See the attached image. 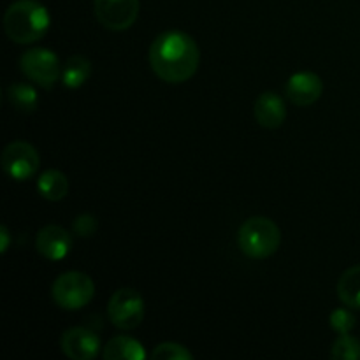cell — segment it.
<instances>
[{
    "label": "cell",
    "instance_id": "cell-14",
    "mask_svg": "<svg viewBox=\"0 0 360 360\" xmlns=\"http://www.w3.org/2000/svg\"><path fill=\"white\" fill-rule=\"evenodd\" d=\"M69 188V178L58 169H48L37 178L39 193L46 200H51V202H58V200L65 199Z\"/></svg>",
    "mask_w": 360,
    "mask_h": 360
},
{
    "label": "cell",
    "instance_id": "cell-9",
    "mask_svg": "<svg viewBox=\"0 0 360 360\" xmlns=\"http://www.w3.org/2000/svg\"><path fill=\"white\" fill-rule=\"evenodd\" d=\"M60 348L72 360H94L101 352V338L86 327H72L62 334Z\"/></svg>",
    "mask_w": 360,
    "mask_h": 360
},
{
    "label": "cell",
    "instance_id": "cell-18",
    "mask_svg": "<svg viewBox=\"0 0 360 360\" xmlns=\"http://www.w3.org/2000/svg\"><path fill=\"white\" fill-rule=\"evenodd\" d=\"M330 357L336 360H359L360 341L352 334H340L330 348Z\"/></svg>",
    "mask_w": 360,
    "mask_h": 360
},
{
    "label": "cell",
    "instance_id": "cell-5",
    "mask_svg": "<svg viewBox=\"0 0 360 360\" xmlns=\"http://www.w3.org/2000/svg\"><path fill=\"white\" fill-rule=\"evenodd\" d=\"M20 69L25 77L44 90H51L58 79H62L60 60L51 49L34 48L21 55Z\"/></svg>",
    "mask_w": 360,
    "mask_h": 360
},
{
    "label": "cell",
    "instance_id": "cell-17",
    "mask_svg": "<svg viewBox=\"0 0 360 360\" xmlns=\"http://www.w3.org/2000/svg\"><path fill=\"white\" fill-rule=\"evenodd\" d=\"M338 297L352 309H360V264L341 274L338 281Z\"/></svg>",
    "mask_w": 360,
    "mask_h": 360
},
{
    "label": "cell",
    "instance_id": "cell-12",
    "mask_svg": "<svg viewBox=\"0 0 360 360\" xmlns=\"http://www.w3.org/2000/svg\"><path fill=\"white\" fill-rule=\"evenodd\" d=\"M257 123L267 130L280 129L287 118V108H285L283 98L274 91H264L259 95L253 108Z\"/></svg>",
    "mask_w": 360,
    "mask_h": 360
},
{
    "label": "cell",
    "instance_id": "cell-4",
    "mask_svg": "<svg viewBox=\"0 0 360 360\" xmlns=\"http://www.w3.org/2000/svg\"><path fill=\"white\" fill-rule=\"evenodd\" d=\"M95 295V283L81 271H67L60 274L51 287V297L62 309L77 311L91 302Z\"/></svg>",
    "mask_w": 360,
    "mask_h": 360
},
{
    "label": "cell",
    "instance_id": "cell-15",
    "mask_svg": "<svg viewBox=\"0 0 360 360\" xmlns=\"http://www.w3.org/2000/svg\"><path fill=\"white\" fill-rule=\"evenodd\" d=\"M7 102L14 111L32 115L37 111L41 98H39L37 90L30 83L18 81V83H11L7 88Z\"/></svg>",
    "mask_w": 360,
    "mask_h": 360
},
{
    "label": "cell",
    "instance_id": "cell-16",
    "mask_svg": "<svg viewBox=\"0 0 360 360\" xmlns=\"http://www.w3.org/2000/svg\"><path fill=\"white\" fill-rule=\"evenodd\" d=\"M91 76V62L83 55H72L62 67V84L69 90H77Z\"/></svg>",
    "mask_w": 360,
    "mask_h": 360
},
{
    "label": "cell",
    "instance_id": "cell-7",
    "mask_svg": "<svg viewBox=\"0 0 360 360\" xmlns=\"http://www.w3.org/2000/svg\"><path fill=\"white\" fill-rule=\"evenodd\" d=\"M2 169L14 181H27L37 174L41 167V155L34 144L27 141H13L2 151Z\"/></svg>",
    "mask_w": 360,
    "mask_h": 360
},
{
    "label": "cell",
    "instance_id": "cell-1",
    "mask_svg": "<svg viewBox=\"0 0 360 360\" xmlns=\"http://www.w3.org/2000/svg\"><path fill=\"white\" fill-rule=\"evenodd\" d=\"M199 63V46L185 32L167 30L150 46L151 70L165 83L179 84L192 79Z\"/></svg>",
    "mask_w": 360,
    "mask_h": 360
},
{
    "label": "cell",
    "instance_id": "cell-6",
    "mask_svg": "<svg viewBox=\"0 0 360 360\" xmlns=\"http://www.w3.org/2000/svg\"><path fill=\"white\" fill-rule=\"evenodd\" d=\"M108 319L116 329L134 330L144 320V299L136 288H120L111 295Z\"/></svg>",
    "mask_w": 360,
    "mask_h": 360
},
{
    "label": "cell",
    "instance_id": "cell-11",
    "mask_svg": "<svg viewBox=\"0 0 360 360\" xmlns=\"http://www.w3.org/2000/svg\"><path fill=\"white\" fill-rule=\"evenodd\" d=\"M35 248H37L39 255L44 257L46 260L58 262L70 253L72 238H70L69 231L63 229L62 225H46L37 232Z\"/></svg>",
    "mask_w": 360,
    "mask_h": 360
},
{
    "label": "cell",
    "instance_id": "cell-10",
    "mask_svg": "<svg viewBox=\"0 0 360 360\" xmlns=\"http://www.w3.org/2000/svg\"><path fill=\"white\" fill-rule=\"evenodd\" d=\"M285 94L294 105L308 108L322 97L323 81L320 79L319 74L311 72V70H301L288 77Z\"/></svg>",
    "mask_w": 360,
    "mask_h": 360
},
{
    "label": "cell",
    "instance_id": "cell-3",
    "mask_svg": "<svg viewBox=\"0 0 360 360\" xmlns=\"http://www.w3.org/2000/svg\"><path fill=\"white\" fill-rule=\"evenodd\" d=\"M238 245L248 259H269L280 248L281 231L271 218L252 217L239 227Z\"/></svg>",
    "mask_w": 360,
    "mask_h": 360
},
{
    "label": "cell",
    "instance_id": "cell-20",
    "mask_svg": "<svg viewBox=\"0 0 360 360\" xmlns=\"http://www.w3.org/2000/svg\"><path fill=\"white\" fill-rule=\"evenodd\" d=\"M329 326L334 333L350 334L355 329V326H357V320H355V315L352 311L345 308H338L330 313Z\"/></svg>",
    "mask_w": 360,
    "mask_h": 360
},
{
    "label": "cell",
    "instance_id": "cell-8",
    "mask_svg": "<svg viewBox=\"0 0 360 360\" xmlns=\"http://www.w3.org/2000/svg\"><path fill=\"white\" fill-rule=\"evenodd\" d=\"M139 0H95V18L104 28L112 32L129 30L139 16Z\"/></svg>",
    "mask_w": 360,
    "mask_h": 360
},
{
    "label": "cell",
    "instance_id": "cell-19",
    "mask_svg": "<svg viewBox=\"0 0 360 360\" xmlns=\"http://www.w3.org/2000/svg\"><path fill=\"white\" fill-rule=\"evenodd\" d=\"M151 359L153 360H192V352L186 347L179 343H172V341H165L160 343L153 352H151Z\"/></svg>",
    "mask_w": 360,
    "mask_h": 360
},
{
    "label": "cell",
    "instance_id": "cell-22",
    "mask_svg": "<svg viewBox=\"0 0 360 360\" xmlns=\"http://www.w3.org/2000/svg\"><path fill=\"white\" fill-rule=\"evenodd\" d=\"M9 245H11V232L6 225H2V227H0V253H2V255H6L7 250H9Z\"/></svg>",
    "mask_w": 360,
    "mask_h": 360
},
{
    "label": "cell",
    "instance_id": "cell-21",
    "mask_svg": "<svg viewBox=\"0 0 360 360\" xmlns=\"http://www.w3.org/2000/svg\"><path fill=\"white\" fill-rule=\"evenodd\" d=\"M97 229H98L97 218L90 213L77 214L72 221L74 234H77L79 238H91V236L97 232Z\"/></svg>",
    "mask_w": 360,
    "mask_h": 360
},
{
    "label": "cell",
    "instance_id": "cell-13",
    "mask_svg": "<svg viewBox=\"0 0 360 360\" xmlns=\"http://www.w3.org/2000/svg\"><path fill=\"white\" fill-rule=\"evenodd\" d=\"M102 357L105 360H144L148 354L141 341L130 336H116L108 341Z\"/></svg>",
    "mask_w": 360,
    "mask_h": 360
},
{
    "label": "cell",
    "instance_id": "cell-2",
    "mask_svg": "<svg viewBox=\"0 0 360 360\" xmlns=\"http://www.w3.org/2000/svg\"><path fill=\"white\" fill-rule=\"evenodd\" d=\"M51 16L39 0H16L4 14V30L16 44H34L49 30Z\"/></svg>",
    "mask_w": 360,
    "mask_h": 360
}]
</instances>
